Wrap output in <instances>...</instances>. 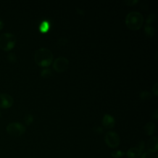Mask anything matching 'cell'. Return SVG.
I'll return each instance as SVG.
<instances>
[{
    "instance_id": "cell-25",
    "label": "cell",
    "mask_w": 158,
    "mask_h": 158,
    "mask_svg": "<svg viewBox=\"0 0 158 158\" xmlns=\"http://www.w3.org/2000/svg\"><path fill=\"white\" fill-rule=\"evenodd\" d=\"M4 27V22L2 19H0V30H1Z\"/></svg>"
},
{
    "instance_id": "cell-22",
    "label": "cell",
    "mask_w": 158,
    "mask_h": 158,
    "mask_svg": "<svg viewBox=\"0 0 158 158\" xmlns=\"http://www.w3.org/2000/svg\"><path fill=\"white\" fill-rule=\"evenodd\" d=\"M152 91L156 96L157 95V93H158V83H156L155 85L153 86Z\"/></svg>"
},
{
    "instance_id": "cell-26",
    "label": "cell",
    "mask_w": 158,
    "mask_h": 158,
    "mask_svg": "<svg viewBox=\"0 0 158 158\" xmlns=\"http://www.w3.org/2000/svg\"><path fill=\"white\" fill-rule=\"evenodd\" d=\"M0 116H1V112H0Z\"/></svg>"
},
{
    "instance_id": "cell-10",
    "label": "cell",
    "mask_w": 158,
    "mask_h": 158,
    "mask_svg": "<svg viewBox=\"0 0 158 158\" xmlns=\"http://www.w3.org/2000/svg\"><path fill=\"white\" fill-rule=\"evenodd\" d=\"M142 154L141 151L138 148L134 147L129 149L127 152V156L129 158H138Z\"/></svg>"
},
{
    "instance_id": "cell-20",
    "label": "cell",
    "mask_w": 158,
    "mask_h": 158,
    "mask_svg": "<svg viewBox=\"0 0 158 158\" xmlns=\"http://www.w3.org/2000/svg\"><path fill=\"white\" fill-rule=\"evenodd\" d=\"M136 148H138L141 151H143V150L145 148V143L143 141H141L138 143Z\"/></svg>"
},
{
    "instance_id": "cell-17",
    "label": "cell",
    "mask_w": 158,
    "mask_h": 158,
    "mask_svg": "<svg viewBox=\"0 0 158 158\" xmlns=\"http://www.w3.org/2000/svg\"><path fill=\"white\" fill-rule=\"evenodd\" d=\"M33 121V117L31 114H28L26 115V117H25V122L26 123L27 125H30Z\"/></svg>"
},
{
    "instance_id": "cell-4",
    "label": "cell",
    "mask_w": 158,
    "mask_h": 158,
    "mask_svg": "<svg viewBox=\"0 0 158 158\" xmlns=\"http://www.w3.org/2000/svg\"><path fill=\"white\" fill-rule=\"evenodd\" d=\"M6 130L9 135L13 136H19L25 132V127L19 122H12L7 126Z\"/></svg>"
},
{
    "instance_id": "cell-9",
    "label": "cell",
    "mask_w": 158,
    "mask_h": 158,
    "mask_svg": "<svg viewBox=\"0 0 158 158\" xmlns=\"http://www.w3.org/2000/svg\"><path fill=\"white\" fill-rule=\"evenodd\" d=\"M103 126L106 128H112L115 125V120L113 117L109 114H105L102 121Z\"/></svg>"
},
{
    "instance_id": "cell-5",
    "label": "cell",
    "mask_w": 158,
    "mask_h": 158,
    "mask_svg": "<svg viewBox=\"0 0 158 158\" xmlns=\"http://www.w3.org/2000/svg\"><path fill=\"white\" fill-rule=\"evenodd\" d=\"M104 139L107 145L112 148H117L120 144L119 136L114 131L107 132L105 135Z\"/></svg>"
},
{
    "instance_id": "cell-2",
    "label": "cell",
    "mask_w": 158,
    "mask_h": 158,
    "mask_svg": "<svg viewBox=\"0 0 158 158\" xmlns=\"http://www.w3.org/2000/svg\"><path fill=\"white\" fill-rule=\"evenodd\" d=\"M144 18L142 14L136 11L128 13L125 17L127 27L131 30H139L143 25Z\"/></svg>"
},
{
    "instance_id": "cell-19",
    "label": "cell",
    "mask_w": 158,
    "mask_h": 158,
    "mask_svg": "<svg viewBox=\"0 0 158 158\" xmlns=\"http://www.w3.org/2000/svg\"><path fill=\"white\" fill-rule=\"evenodd\" d=\"M140 158H157L153 153L151 152H145L142 156H141Z\"/></svg>"
},
{
    "instance_id": "cell-7",
    "label": "cell",
    "mask_w": 158,
    "mask_h": 158,
    "mask_svg": "<svg viewBox=\"0 0 158 158\" xmlns=\"http://www.w3.org/2000/svg\"><path fill=\"white\" fill-rule=\"evenodd\" d=\"M14 99L12 97L6 93L0 94V107L3 109H7L12 105Z\"/></svg>"
},
{
    "instance_id": "cell-18",
    "label": "cell",
    "mask_w": 158,
    "mask_h": 158,
    "mask_svg": "<svg viewBox=\"0 0 158 158\" xmlns=\"http://www.w3.org/2000/svg\"><path fill=\"white\" fill-rule=\"evenodd\" d=\"M7 60L10 62H15L16 61V56L14 53H9L7 56Z\"/></svg>"
},
{
    "instance_id": "cell-14",
    "label": "cell",
    "mask_w": 158,
    "mask_h": 158,
    "mask_svg": "<svg viewBox=\"0 0 158 158\" xmlns=\"http://www.w3.org/2000/svg\"><path fill=\"white\" fill-rule=\"evenodd\" d=\"M139 97H140L141 99H142L143 100H146V99H151V97H152V95H151L150 92L147 91H143L140 93Z\"/></svg>"
},
{
    "instance_id": "cell-8",
    "label": "cell",
    "mask_w": 158,
    "mask_h": 158,
    "mask_svg": "<svg viewBox=\"0 0 158 158\" xmlns=\"http://www.w3.org/2000/svg\"><path fill=\"white\" fill-rule=\"evenodd\" d=\"M147 149L151 153L157 152L158 149V139L157 136L150 138L147 143Z\"/></svg>"
},
{
    "instance_id": "cell-1",
    "label": "cell",
    "mask_w": 158,
    "mask_h": 158,
    "mask_svg": "<svg viewBox=\"0 0 158 158\" xmlns=\"http://www.w3.org/2000/svg\"><path fill=\"white\" fill-rule=\"evenodd\" d=\"M36 64L40 67H48L52 62L53 54L48 48H41L36 51L34 55Z\"/></svg>"
},
{
    "instance_id": "cell-21",
    "label": "cell",
    "mask_w": 158,
    "mask_h": 158,
    "mask_svg": "<svg viewBox=\"0 0 158 158\" xmlns=\"http://www.w3.org/2000/svg\"><path fill=\"white\" fill-rule=\"evenodd\" d=\"M156 16H155V15H154V14H151V15H149L148 17V18H147V19H146V23H148V24H147V25H149V24H150L151 22H152L155 19H156Z\"/></svg>"
},
{
    "instance_id": "cell-12",
    "label": "cell",
    "mask_w": 158,
    "mask_h": 158,
    "mask_svg": "<svg viewBox=\"0 0 158 158\" xmlns=\"http://www.w3.org/2000/svg\"><path fill=\"white\" fill-rule=\"evenodd\" d=\"M144 32L146 35L149 36H152L155 33V30L154 28L150 25H146L144 27Z\"/></svg>"
},
{
    "instance_id": "cell-11",
    "label": "cell",
    "mask_w": 158,
    "mask_h": 158,
    "mask_svg": "<svg viewBox=\"0 0 158 158\" xmlns=\"http://www.w3.org/2000/svg\"><path fill=\"white\" fill-rule=\"evenodd\" d=\"M156 129V127L155 124L152 122H149L148 123H146V125L144 127V130L145 133L149 136L152 135L155 132Z\"/></svg>"
},
{
    "instance_id": "cell-23",
    "label": "cell",
    "mask_w": 158,
    "mask_h": 158,
    "mask_svg": "<svg viewBox=\"0 0 158 158\" xmlns=\"http://www.w3.org/2000/svg\"><path fill=\"white\" fill-rule=\"evenodd\" d=\"M136 2H138V1H125V3L127 5H135V4H136Z\"/></svg>"
},
{
    "instance_id": "cell-16",
    "label": "cell",
    "mask_w": 158,
    "mask_h": 158,
    "mask_svg": "<svg viewBox=\"0 0 158 158\" xmlns=\"http://www.w3.org/2000/svg\"><path fill=\"white\" fill-rule=\"evenodd\" d=\"M51 75H52V72L49 69H43L41 72V76L43 78H48V77H51Z\"/></svg>"
},
{
    "instance_id": "cell-6",
    "label": "cell",
    "mask_w": 158,
    "mask_h": 158,
    "mask_svg": "<svg viewBox=\"0 0 158 158\" xmlns=\"http://www.w3.org/2000/svg\"><path fill=\"white\" fill-rule=\"evenodd\" d=\"M69 62L64 57H59L55 59L53 63V68L57 72H63L67 70L69 67Z\"/></svg>"
},
{
    "instance_id": "cell-3",
    "label": "cell",
    "mask_w": 158,
    "mask_h": 158,
    "mask_svg": "<svg viewBox=\"0 0 158 158\" xmlns=\"http://www.w3.org/2000/svg\"><path fill=\"white\" fill-rule=\"evenodd\" d=\"M16 37L11 33H4L0 35V48L4 51L12 49L16 43Z\"/></svg>"
},
{
    "instance_id": "cell-24",
    "label": "cell",
    "mask_w": 158,
    "mask_h": 158,
    "mask_svg": "<svg viewBox=\"0 0 158 158\" xmlns=\"http://www.w3.org/2000/svg\"><path fill=\"white\" fill-rule=\"evenodd\" d=\"M94 130L95 132H96L97 133H101L102 131V129L101 127H95L94 128Z\"/></svg>"
},
{
    "instance_id": "cell-13",
    "label": "cell",
    "mask_w": 158,
    "mask_h": 158,
    "mask_svg": "<svg viewBox=\"0 0 158 158\" xmlns=\"http://www.w3.org/2000/svg\"><path fill=\"white\" fill-rule=\"evenodd\" d=\"M49 28V23L48 21H43L40 25L39 29L41 32L45 33L46 32Z\"/></svg>"
},
{
    "instance_id": "cell-15",
    "label": "cell",
    "mask_w": 158,
    "mask_h": 158,
    "mask_svg": "<svg viewBox=\"0 0 158 158\" xmlns=\"http://www.w3.org/2000/svg\"><path fill=\"white\" fill-rule=\"evenodd\" d=\"M125 155V153L120 150H115L111 152V156L114 158H120L123 157Z\"/></svg>"
}]
</instances>
